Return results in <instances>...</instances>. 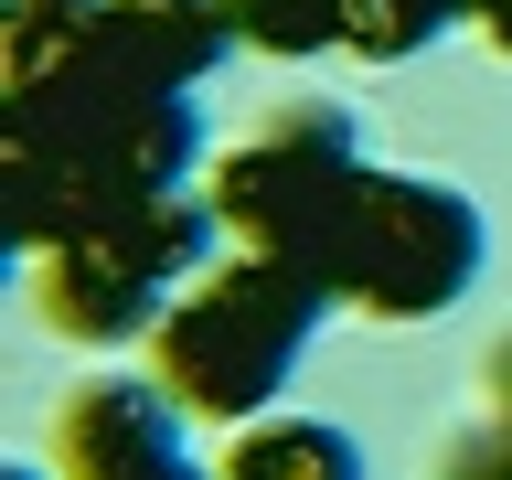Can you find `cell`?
I'll use <instances>...</instances> for the list:
<instances>
[{"mask_svg": "<svg viewBox=\"0 0 512 480\" xmlns=\"http://www.w3.org/2000/svg\"><path fill=\"white\" fill-rule=\"evenodd\" d=\"M320 310H331V288H320L310 267L235 246L150 320L139 352H150V384L192 416V427H246V416H267L278 384L299 374Z\"/></svg>", "mask_w": 512, "mask_h": 480, "instance_id": "6da1fadb", "label": "cell"}, {"mask_svg": "<svg viewBox=\"0 0 512 480\" xmlns=\"http://www.w3.org/2000/svg\"><path fill=\"white\" fill-rule=\"evenodd\" d=\"M363 171H374V160L352 150V118H342V107L288 96L278 118L256 128V139L214 150V171H203V203H214V224L235 235V246L288 256V267H310V278L331 288V246H342V224H352V192H363Z\"/></svg>", "mask_w": 512, "mask_h": 480, "instance_id": "7a4b0ae2", "label": "cell"}, {"mask_svg": "<svg viewBox=\"0 0 512 480\" xmlns=\"http://www.w3.org/2000/svg\"><path fill=\"white\" fill-rule=\"evenodd\" d=\"M214 203L203 192H171V203H139L118 224H86V235H64V246L32 256V310L54 320L64 342H150V320L182 299L203 267H214Z\"/></svg>", "mask_w": 512, "mask_h": 480, "instance_id": "3957f363", "label": "cell"}, {"mask_svg": "<svg viewBox=\"0 0 512 480\" xmlns=\"http://www.w3.org/2000/svg\"><path fill=\"white\" fill-rule=\"evenodd\" d=\"M480 288V203L438 171H363L352 224L331 246V310L438 320Z\"/></svg>", "mask_w": 512, "mask_h": 480, "instance_id": "277c9868", "label": "cell"}, {"mask_svg": "<svg viewBox=\"0 0 512 480\" xmlns=\"http://www.w3.org/2000/svg\"><path fill=\"white\" fill-rule=\"evenodd\" d=\"M54 470L64 480H214L182 459V406L150 374H86L54 395Z\"/></svg>", "mask_w": 512, "mask_h": 480, "instance_id": "5b68a950", "label": "cell"}, {"mask_svg": "<svg viewBox=\"0 0 512 480\" xmlns=\"http://www.w3.org/2000/svg\"><path fill=\"white\" fill-rule=\"evenodd\" d=\"M214 480H363V448L331 416H246L224 427Z\"/></svg>", "mask_w": 512, "mask_h": 480, "instance_id": "8992f818", "label": "cell"}, {"mask_svg": "<svg viewBox=\"0 0 512 480\" xmlns=\"http://www.w3.org/2000/svg\"><path fill=\"white\" fill-rule=\"evenodd\" d=\"M214 11L256 54H320V43H342V0H214Z\"/></svg>", "mask_w": 512, "mask_h": 480, "instance_id": "52a82bcc", "label": "cell"}, {"mask_svg": "<svg viewBox=\"0 0 512 480\" xmlns=\"http://www.w3.org/2000/svg\"><path fill=\"white\" fill-rule=\"evenodd\" d=\"M480 427H491V438H512V331L480 352Z\"/></svg>", "mask_w": 512, "mask_h": 480, "instance_id": "ba28073f", "label": "cell"}, {"mask_svg": "<svg viewBox=\"0 0 512 480\" xmlns=\"http://www.w3.org/2000/svg\"><path fill=\"white\" fill-rule=\"evenodd\" d=\"M438 480H512V438H491V427H480V438L459 448V459H448Z\"/></svg>", "mask_w": 512, "mask_h": 480, "instance_id": "9c48e42d", "label": "cell"}, {"mask_svg": "<svg viewBox=\"0 0 512 480\" xmlns=\"http://www.w3.org/2000/svg\"><path fill=\"white\" fill-rule=\"evenodd\" d=\"M470 22H480V43H491V54H502V64H512V0H480Z\"/></svg>", "mask_w": 512, "mask_h": 480, "instance_id": "30bf717a", "label": "cell"}, {"mask_svg": "<svg viewBox=\"0 0 512 480\" xmlns=\"http://www.w3.org/2000/svg\"><path fill=\"white\" fill-rule=\"evenodd\" d=\"M406 11H427V22H438V32H448V22H470L480 0H406Z\"/></svg>", "mask_w": 512, "mask_h": 480, "instance_id": "8fae6325", "label": "cell"}, {"mask_svg": "<svg viewBox=\"0 0 512 480\" xmlns=\"http://www.w3.org/2000/svg\"><path fill=\"white\" fill-rule=\"evenodd\" d=\"M11 11H64V0H11ZM11 11H0V22H11Z\"/></svg>", "mask_w": 512, "mask_h": 480, "instance_id": "7c38bea8", "label": "cell"}, {"mask_svg": "<svg viewBox=\"0 0 512 480\" xmlns=\"http://www.w3.org/2000/svg\"><path fill=\"white\" fill-rule=\"evenodd\" d=\"M0 480H43V470H0Z\"/></svg>", "mask_w": 512, "mask_h": 480, "instance_id": "4fadbf2b", "label": "cell"}, {"mask_svg": "<svg viewBox=\"0 0 512 480\" xmlns=\"http://www.w3.org/2000/svg\"><path fill=\"white\" fill-rule=\"evenodd\" d=\"M203 11H214V0H203Z\"/></svg>", "mask_w": 512, "mask_h": 480, "instance_id": "5bb4252c", "label": "cell"}]
</instances>
